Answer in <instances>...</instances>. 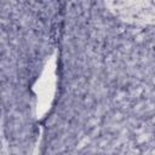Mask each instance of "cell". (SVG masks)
I'll return each instance as SVG.
<instances>
[{
	"instance_id": "1",
	"label": "cell",
	"mask_w": 155,
	"mask_h": 155,
	"mask_svg": "<svg viewBox=\"0 0 155 155\" xmlns=\"http://www.w3.org/2000/svg\"><path fill=\"white\" fill-rule=\"evenodd\" d=\"M109 11L124 22L155 25V0H104Z\"/></svg>"
}]
</instances>
